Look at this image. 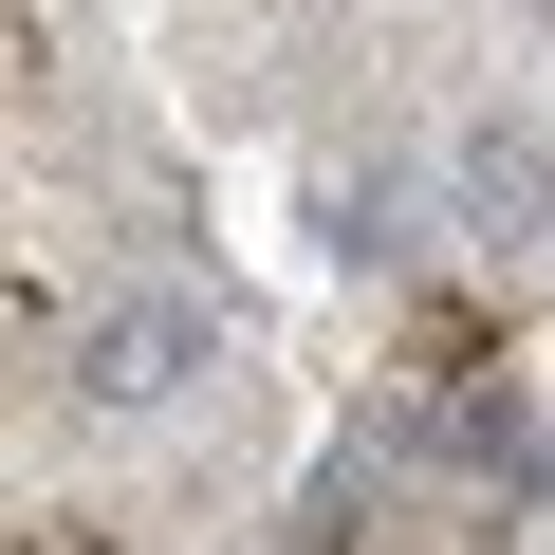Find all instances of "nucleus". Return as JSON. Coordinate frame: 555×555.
Listing matches in <instances>:
<instances>
[{
    "instance_id": "obj_2",
    "label": "nucleus",
    "mask_w": 555,
    "mask_h": 555,
    "mask_svg": "<svg viewBox=\"0 0 555 555\" xmlns=\"http://www.w3.org/2000/svg\"><path fill=\"white\" fill-rule=\"evenodd\" d=\"M444 222H463V241H555V130L463 112V130H444Z\"/></svg>"
},
{
    "instance_id": "obj_1",
    "label": "nucleus",
    "mask_w": 555,
    "mask_h": 555,
    "mask_svg": "<svg viewBox=\"0 0 555 555\" xmlns=\"http://www.w3.org/2000/svg\"><path fill=\"white\" fill-rule=\"evenodd\" d=\"M204 371H222V315H204V297H167V278L75 315V408H93V426H149V408H185Z\"/></svg>"
}]
</instances>
